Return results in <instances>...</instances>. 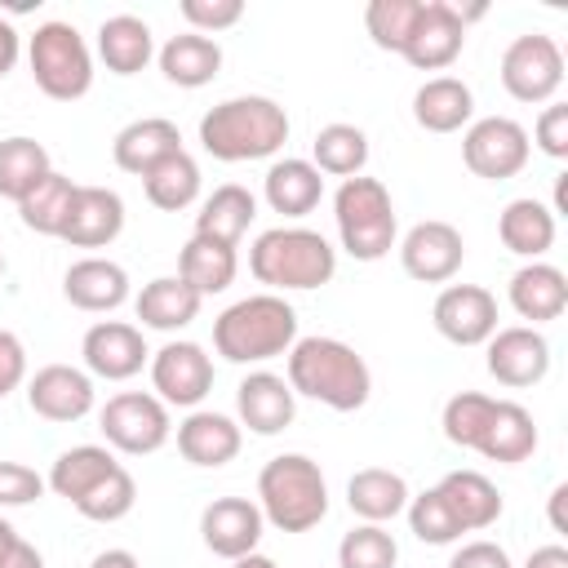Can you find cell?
Listing matches in <instances>:
<instances>
[{
    "mask_svg": "<svg viewBox=\"0 0 568 568\" xmlns=\"http://www.w3.org/2000/svg\"><path fill=\"white\" fill-rule=\"evenodd\" d=\"M18 53H22V40H18V31H13V22H4L0 18V80L13 71V62H18Z\"/></svg>",
    "mask_w": 568,
    "mask_h": 568,
    "instance_id": "816d5d0a",
    "label": "cell"
},
{
    "mask_svg": "<svg viewBox=\"0 0 568 568\" xmlns=\"http://www.w3.org/2000/svg\"><path fill=\"white\" fill-rule=\"evenodd\" d=\"M133 501H138V484H133V475H129L124 466H115L106 479H98V484L75 501V510H80L84 519H93V524H115V519H124V515L133 510Z\"/></svg>",
    "mask_w": 568,
    "mask_h": 568,
    "instance_id": "60d3db41",
    "label": "cell"
},
{
    "mask_svg": "<svg viewBox=\"0 0 568 568\" xmlns=\"http://www.w3.org/2000/svg\"><path fill=\"white\" fill-rule=\"evenodd\" d=\"M27 62H31L40 93L53 102H75L93 84L89 44L71 22H40L31 44H27Z\"/></svg>",
    "mask_w": 568,
    "mask_h": 568,
    "instance_id": "52a82bcc",
    "label": "cell"
},
{
    "mask_svg": "<svg viewBox=\"0 0 568 568\" xmlns=\"http://www.w3.org/2000/svg\"><path fill=\"white\" fill-rule=\"evenodd\" d=\"M346 506L364 524H386L408 506V484H404V475H395L386 466H364L346 484Z\"/></svg>",
    "mask_w": 568,
    "mask_h": 568,
    "instance_id": "1f68e13d",
    "label": "cell"
},
{
    "mask_svg": "<svg viewBox=\"0 0 568 568\" xmlns=\"http://www.w3.org/2000/svg\"><path fill=\"white\" fill-rule=\"evenodd\" d=\"M488 373L519 390V386H537L546 373H550V342L528 328V324H515V328H497L488 337Z\"/></svg>",
    "mask_w": 568,
    "mask_h": 568,
    "instance_id": "9a60e30c",
    "label": "cell"
},
{
    "mask_svg": "<svg viewBox=\"0 0 568 568\" xmlns=\"http://www.w3.org/2000/svg\"><path fill=\"white\" fill-rule=\"evenodd\" d=\"M62 293L75 311H115L129 302V271L106 257H80L67 266Z\"/></svg>",
    "mask_w": 568,
    "mask_h": 568,
    "instance_id": "44dd1931",
    "label": "cell"
},
{
    "mask_svg": "<svg viewBox=\"0 0 568 568\" xmlns=\"http://www.w3.org/2000/svg\"><path fill=\"white\" fill-rule=\"evenodd\" d=\"M200 142L213 160L240 164V160H266L288 142V115L275 98L248 93L226 98L200 120Z\"/></svg>",
    "mask_w": 568,
    "mask_h": 568,
    "instance_id": "7a4b0ae2",
    "label": "cell"
},
{
    "mask_svg": "<svg viewBox=\"0 0 568 568\" xmlns=\"http://www.w3.org/2000/svg\"><path fill=\"white\" fill-rule=\"evenodd\" d=\"M160 71L178 89H200L222 71V49L200 31H182L160 49Z\"/></svg>",
    "mask_w": 568,
    "mask_h": 568,
    "instance_id": "d6a6232c",
    "label": "cell"
},
{
    "mask_svg": "<svg viewBox=\"0 0 568 568\" xmlns=\"http://www.w3.org/2000/svg\"><path fill=\"white\" fill-rule=\"evenodd\" d=\"M462 257H466L462 231H457L453 222H439V217L417 222V226L404 235V244H399L404 271H408L413 280H422V284H444V280H453V275L462 271Z\"/></svg>",
    "mask_w": 568,
    "mask_h": 568,
    "instance_id": "5bb4252c",
    "label": "cell"
},
{
    "mask_svg": "<svg viewBox=\"0 0 568 568\" xmlns=\"http://www.w3.org/2000/svg\"><path fill=\"white\" fill-rule=\"evenodd\" d=\"M53 173L49 151L36 138H4L0 142V195L4 200H22L27 191H36L44 178Z\"/></svg>",
    "mask_w": 568,
    "mask_h": 568,
    "instance_id": "74e56055",
    "label": "cell"
},
{
    "mask_svg": "<svg viewBox=\"0 0 568 568\" xmlns=\"http://www.w3.org/2000/svg\"><path fill=\"white\" fill-rule=\"evenodd\" d=\"M293 342H297V311L280 293L240 297L213 320V346L226 364H262L288 355Z\"/></svg>",
    "mask_w": 568,
    "mask_h": 568,
    "instance_id": "3957f363",
    "label": "cell"
},
{
    "mask_svg": "<svg viewBox=\"0 0 568 568\" xmlns=\"http://www.w3.org/2000/svg\"><path fill=\"white\" fill-rule=\"evenodd\" d=\"M120 462L111 457V448H98V444H75V448H67L58 462H53V470H49V488L58 493V497H67L71 506L98 484V479H106L111 470H115Z\"/></svg>",
    "mask_w": 568,
    "mask_h": 568,
    "instance_id": "d590c367",
    "label": "cell"
},
{
    "mask_svg": "<svg viewBox=\"0 0 568 568\" xmlns=\"http://www.w3.org/2000/svg\"><path fill=\"white\" fill-rule=\"evenodd\" d=\"M248 271L271 288H320L337 271V253L320 231L271 226L248 248Z\"/></svg>",
    "mask_w": 568,
    "mask_h": 568,
    "instance_id": "5b68a950",
    "label": "cell"
},
{
    "mask_svg": "<svg viewBox=\"0 0 568 568\" xmlns=\"http://www.w3.org/2000/svg\"><path fill=\"white\" fill-rule=\"evenodd\" d=\"M262 510L257 501L248 497H217L204 506L200 515V532H204V546L217 555V559H240V555H253L257 541H262Z\"/></svg>",
    "mask_w": 568,
    "mask_h": 568,
    "instance_id": "e0dca14e",
    "label": "cell"
},
{
    "mask_svg": "<svg viewBox=\"0 0 568 568\" xmlns=\"http://www.w3.org/2000/svg\"><path fill=\"white\" fill-rule=\"evenodd\" d=\"M493 395H479V390H462V395H453L448 404H444V435H448V444H457V448H475L479 444V435H484V426H488V417H493Z\"/></svg>",
    "mask_w": 568,
    "mask_h": 568,
    "instance_id": "7bdbcfd3",
    "label": "cell"
},
{
    "mask_svg": "<svg viewBox=\"0 0 568 568\" xmlns=\"http://www.w3.org/2000/svg\"><path fill=\"white\" fill-rule=\"evenodd\" d=\"M288 386L293 395L320 399L333 413H355L368 404L373 377L355 346L337 337H297L288 346Z\"/></svg>",
    "mask_w": 568,
    "mask_h": 568,
    "instance_id": "6da1fadb",
    "label": "cell"
},
{
    "mask_svg": "<svg viewBox=\"0 0 568 568\" xmlns=\"http://www.w3.org/2000/svg\"><path fill=\"white\" fill-rule=\"evenodd\" d=\"M537 448V426H532V413L515 399H497L493 404V417L475 444V453H484L488 462H501V466H515V462H528Z\"/></svg>",
    "mask_w": 568,
    "mask_h": 568,
    "instance_id": "603a6c76",
    "label": "cell"
},
{
    "mask_svg": "<svg viewBox=\"0 0 568 568\" xmlns=\"http://www.w3.org/2000/svg\"><path fill=\"white\" fill-rule=\"evenodd\" d=\"M0 275H4V253H0Z\"/></svg>",
    "mask_w": 568,
    "mask_h": 568,
    "instance_id": "680465c9",
    "label": "cell"
},
{
    "mask_svg": "<svg viewBox=\"0 0 568 568\" xmlns=\"http://www.w3.org/2000/svg\"><path fill=\"white\" fill-rule=\"evenodd\" d=\"M404 510H408V528H413V537L426 541V546H448V541L462 537V524L453 519V510L444 506V497H439L435 488L408 497Z\"/></svg>",
    "mask_w": 568,
    "mask_h": 568,
    "instance_id": "ee69618b",
    "label": "cell"
},
{
    "mask_svg": "<svg viewBox=\"0 0 568 568\" xmlns=\"http://www.w3.org/2000/svg\"><path fill=\"white\" fill-rule=\"evenodd\" d=\"M430 320L453 346H484L497 333V297L479 284H448L435 297Z\"/></svg>",
    "mask_w": 568,
    "mask_h": 568,
    "instance_id": "7c38bea8",
    "label": "cell"
},
{
    "mask_svg": "<svg viewBox=\"0 0 568 568\" xmlns=\"http://www.w3.org/2000/svg\"><path fill=\"white\" fill-rule=\"evenodd\" d=\"M333 217L342 248L355 262H377L395 248V204L377 178H346L333 195Z\"/></svg>",
    "mask_w": 568,
    "mask_h": 568,
    "instance_id": "8992f818",
    "label": "cell"
},
{
    "mask_svg": "<svg viewBox=\"0 0 568 568\" xmlns=\"http://www.w3.org/2000/svg\"><path fill=\"white\" fill-rule=\"evenodd\" d=\"M235 271H240V257L231 244H217V240H204V235H191L178 253V275L200 293V297H213V293H226L235 284Z\"/></svg>",
    "mask_w": 568,
    "mask_h": 568,
    "instance_id": "4dcf8cb0",
    "label": "cell"
},
{
    "mask_svg": "<svg viewBox=\"0 0 568 568\" xmlns=\"http://www.w3.org/2000/svg\"><path fill=\"white\" fill-rule=\"evenodd\" d=\"M200 293L182 280V275H160V280H151V284H142V293H138V320L146 324V328H160V333H178V328H186L195 315H200Z\"/></svg>",
    "mask_w": 568,
    "mask_h": 568,
    "instance_id": "83f0119b",
    "label": "cell"
},
{
    "mask_svg": "<svg viewBox=\"0 0 568 568\" xmlns=\"http://www.w3.org/2000/svg\"><path fill=\"white\" fill-rule=\"evenodd\" d=\"M564 497H568V488L559 484V488L550 493V524H555V532H564Z\"/></svg>",
    "mask_w": 568,
    "mask_h": 568,
    "instance_id": "9f6ffc18",
    "label": "cell"
},
{
    "mask_svg": "<svg viewBox=\"0 0 568 568\" xmlns=\"http://www.w3.org/2000/svg\"><path fill=\"white\" fill-rule=\"evenodd\" d=\"M151 386L160 390V404L195 408L213 390V359L200 342H169L151 355Z\"/></svg>",
    "mask_w": 568,
    "mask_h": 568,
    "instance_id": "8fae6325",
    "label": "cell"
},
{
    "mask_svg": "<svg viewBox=\"0 0 568 568\" xmlns=\"http://www.w3.org/2000/svg\"><path fill=\"white\" fill-rule=\"evenodd\" d=\"M510 306L532 320V324H546V320H559L564 306H568V280L559 266L550 262H528L510 275Z\"/></svg>",
    "mask_w": 568,
    "mask_h": 568,
    "instance_id": "cb8c5ba5",
    "label": "cell"
},
{
    "mask_svg": "<svg viewBox=\"0 0 568 568\" xmlns=\"http://www.w3.org/2000/svg\"><path fill=\"white\" fill-rule=\"evenodd\" d=\"M448 568H510V555H506L497 541H466V546L448 559Z\"/></svg>",
    "mask_w": 568,
    "mask_h": 568,
    "instance_id": "f907efd6",
    "label": "cell"
},
{
    "mask_svg": "<svg viewBox=\"0 0 568 568\" xmlns=\"http://www.w3.org/2000/svg\"><path fill=\"white\" fill-rule=\"evenodd\" d=\"M501 84L515 102H550L564 84V53L550 36H515L501 53Z\"/></svg>",
    "mask_w": 568,
    "mask_h": 568,
    "instance_id": "9c48e42d",
    "label": "cell"
},
{
    "mask_svg": "<svg viewBox=\"0 0 568 568\" xmlns=\"http://www.w3.org/2000/svg\"><path fill=\"white\" fill-rule=\"evenodd\" d=\"M399 546L382 524H359L337 546V568H395Z\"/></svg>",
    "mask_w": 568,
    "mask_h": 568,
    "instance_id": "b9f144b4",
    "label": "cell"
},
{
    "mask_svg": "<svg viewBox=\"0 0 568 568\" xmlns=\"http://www.w3.org/2000/svg\"><path fill=\"white\" fill-rule=\"evenodd\" d=\"M257 510L280 532H311L328 515L324 470L302 453H280L257 475Z\"/></svg>",
    "mask_w": 568,
    "mask_h": 568,
    "instance_id": "277c9868",
    "label": "cell"
},
{
    "mask_svg": "<svg viewBox=\"0 0 568 568\" xmlns=\"http://www.w3.org/2000/svg\"><path fill=\"white\" fill-rule=\"evenodd\" d=\"M532 138H537V146H541L550 160H568V106H564V102H550V106L537 115Z\"/></svg>",
    "mask_w": 568,
    "mask_h": 568,
    "instance_id": "c3c4849f",
    "label": "cell"
},
{
    "mask_svg": "<svg viewBox=\"0 0 568 568\" xmlns=\"http://www.w3.org/2000/svg\"><path fill=\"white\" fill-rule=\"evenodd\" d=\"M178 453L191 466H226L240 453V426L226 413H204L195 408L178 426Z\"/></svg>",
    "mask_w": 568,
    "mask_h": 568,
    "instance_id": "4316f807",
    "label": "cell"
},
{
    "mask_svg": "<svg viewBox=\"0 0 568 568\" xmlns=\"http://www.w3.org/2000/svg\"><path fill=\"white\" fill-rule=\"evenodd\" d=\"M142 191L155 209L178 213V209L195 204V195H200V164L186 151H173L169 160H160L155 169L142 173Z\"/></svg>",
    "mask_w": 568,
    "mask_h": 568,
    "instance_id": "8d00e7d4",
    "label": "cell"
},
{
    "mask_svg": "<svg viewBox=\"0 0 568 568\" xmlns=\"http://www.w3.org/2000/svg\"><path fill=\"white\" fill-rule=\"evenodd\" d=\"M435 493L444 497V506L453 510V519L462 524V532H479V528L497 524V515H501V493L479 470H448L435 484Z\"/></svg>",
    "mask_w": 568,
    "mask_h": 568,
    "instance_id": "d4e9b609",
    "label": "cell"
},
{
    "mask_svg": "<svg viewBox=\"0 0 568 568\" xmlns=\"http://www.w3.org/2000/svg\"><path fill=\"white\" fill-rule=\"evenodd\" d=\"M417 9H422V0H373V4L364 9V27H368L373 44L399 53L404 40H408V31H413Z\"/></svg>",
    "mask_w": 568,
    "mask_h": 568,
    "instance_id": "f6af8a7d",
    "label": "cell"
},
{
    "mask_svg": "<svg viewBox=\"0 0 568 568\" xmlns=\"http://www.w3.org/2000/svg\"><path fill=\"white\" fill-rule=\"evenodd\" d=\"M231 564H235V568H275V559H266V555H257V550H253V555H240V559H231Z\"/></svg>",
    "mask_w": 568,
    "mask_h": 568,
    "instance_id": "6f0895ef",
    "label": "cell"
},
{
    "mask_svg": "<svg viewBox=\"0 0 568 568\" xmlns=\"http://www.w3.org/2000/svg\"><path fill=\"white\" fill-rule=\"evenodd\" d=\"M528 129L510 115H484L466 129L462 138V160L475 178H488V182H506L515 178L524 164H528Z\"/></svg>",
    "mask_w": 568,
    "mask_h": 568,
    "instance_id": "30bf717a",
    "label": "cell"
},
{
    "mask_svg": "<svg viewBox=\"0 0 568 568\" xmlns=\"http://www.w3.org/2000/svg\"><path fill=\"white\" fill-rule=\"evenodd\" d=\"M182 18H186L200 36H209V31L235 27V22L244 18V4H240V0H182Z\"/></svg>",
    "mask_w": 568,
    "mask_h": 568,
    "instance_id": "bcb514c9",
    "label": "cell"
},
{
    "mask_svg": "<svg viewBox=\"0 0 568 568\" xmlns=\"http://www.w3.org/2000/svg\"><path fill=\"white\" fill-rule=\"evenodd\" d=\"M22 377H27V351L9 328H0V399L9 390H18Z\"/></svg>",
    "mask_w": 568,
    "mask_h": 568,
    "instance_id": "681fc988",
    "label": "cell"
},
{
    "mask_svg": "<svg viewBox=\"0 0 568 568\" xmlns=\"http://www.w3.org/2000/svg\"><path fill=\"white\" fill-rule=\"evenodd\" d=\"M102 435L111 448L129 453V457H142V453H155L169 444V408L160 404V395H146V390H120L102 404V417H98Z\"/></svg>",
    "mask_w": 568,
    "mask_h": 568,
    "instance_id": "ba28073f",
    "label": "cell"
},
{
    "mask_svg": "<svg viewBox=\"0 0 568 568\" xmlns=\"http://www.w3.org/2000/svg\"><path fill=\"white\" fill-rule=\"evenodd\" d=\"M124 231V200L106 186H75L67 226L58 240H67L71 248H102Z\"/></svg>",
    "mask_w": 568,
    "mask_h": 568,
    "instance_id": "d6986e66",
    "label": "cell"
},
{
    "mask_svg": "<svg viewBox=\"0 0 568 568\" xmlns=\"http://www.w3.org/2000/svg\"><path fill=\"white\" fill-rule=\"evenodd\" d=\"M40 493H44V479H40L31 466H22V462H0V510L27 506V501H36Z\"/></svg>",
    "mask_w": 568,
    "mask_h": 568,
    "instance_id": "7dc6e473",
    "label": "cell"
},
{
    "mask_svg": "<svg viewBox=\"0 0 568 568\" xmlns=\"http://www.w3.org/2000/svg\"><path fill=\"white\" fill-rule=\"evenodd\" d=\"M253 217H257V200H253V191L240 186V182H226V186H217V191L200 204V213H195V235L235 248Z\"/></svg>",
    "mask_w": 568,
    "mask_h": 568,
    "instance_id": "f546056e",
    "label": "cell"
},
{
    "mask_svg": "<svg viewBox=\"0 0 568 568\" xmlns=\"http://www.w3.org/2000/svg\"><path fill=\"white\" fill-rule=\"evenodd\" d=\"M71 200H75V182L67 173H49L36 191H27L18 200L22 226L27 231H40V235H62L67 213H71Z\"/></svg>",
    "mask_w": 568,
    "mask_h": 568,
    "instance_id": "ab89813d",
    "label": "cell"
},
{
    "mask_svg": "<svg viewBox=\"0 0 568 568\" xmlns=\"http://www.w3.org/2000/svg\"><path fill=\"white\" fill-rule=\"evenodd\" d=\"M497 235H501V244H506L510 253L537 262V257L555 244V213H550L541 200L519 195V200H510V204L501 209V217H497Z\"/></svg>",
    "mask_w": 568,
    "mask_h": 568,
    "instance_id": "836d02e7",
    "label": "cell"
},
{
    "mask_svg": "<svg viewBox=\"0 0 568 568\" xmlns=\"http://www.w3.org/2000/svg\"><path fill=\"white\" fill-rule=\"evenodd\" d=\"M89 568H138V559H133L129 550H102Z\"/></svg>",
    "mask_w": 568,
    "mask_h": 568,
    "instance_id": "db71d44e",
    "label": "cell"
},
{
    "mask_svg": "<svg viewBox=\"0 0 568 568\" xmlns=\"http://www.w3.org/2000/svg\"><path fill=\"white\" fill-rule=\"evenodd\" d=\"M235 408H240V422H244L253 435H280V430L293 422V413H297V395H293V386H288L280 373L257 368V373H248V377L240 382Z\"/></svg>",
    "mask_w": 568,
    "mask_h": 568,
    "instance_id": "ffe728a7",
    "label": "cell"
},
{
    "mask_svg": "<svg viewBox=\"0 0 568 568\" xmlns=\"http://www.w3.org/2000/svg\"><path fill=\"white\" fill-rule=\"evenodd\" d=\"M27 404L44 422H80L93 408V382L71 364H44L27 382Z\"/></svg>",
    "mask_w": 568,
    "mask_h": 568,
    "instance_id": "ac0fdd59",
    "label": "cell"
},
{
    "mask_svg": "<svg viewBox=\"0 0 568 568\" xmlns=\"http://www.w3.org/2000/svg\"><path fill=\"white\" fill-rule=\"evenodd\" d=\"M98 53H102L106 71L133 75V71H142V67L151 62V53H155L151 27H146L142 18H133V13H115V18H106V22L98 27Z\"/></svg>",
    "mask_w": 568,
    "mask_h": 568,
    "instance_id": "e575fe53",
    "label": "cell"
},
{
    "mask_svg": "<svg viewBox=\"0 0 568 568\" xmlns=\"http://www.w3.org/2000/svg\"><path fill=\"white\" fill-rule=\"evenodd\" d=\"M315 151V169L320 173H333V178H359V169L368 164V138L364 129L355 124H324L311 142Z\"/></svg>",
    "mask_w": 568,
    "mask_h": 568,
    "instance_id": "f35d334b",
    "label": "cell"
},
{
    "mask_svg": "<svg viewBox=\"0 0 568 568\" xmlns=\"http://www.w3.org/2000/svg\"><path fill=\"white\" fill-rule=\"evenodd\" d=\"M470 115H475V98L470 84L457 75H435L413 93V120L426 133H457Z\"/></svg>",
    "mask_w": 568,
    "mask_h": 568,
    "instance_id": "484cf974",
    "label": "cell"
},
{
    "mask_svg": "<svg viewBox=\"0 0 568 568\" xmlns=\"http://www.w3.org/2000/svg\"><path fill=\"white\" fill-rule=\"evenodd\" d=\"M466 44V22L462 13L448 4V0H422L417 18H413V31L404 40V58L417 67V71H444Z\"/></svg>",
    "mask_w": 568,
    "mask_h": 568,
    "instance_id": "4fadbf2b",
    "label": "cell"
},
{
    "mask_svg": "<svg viewBox=\"0 0 568 568\" xmlns=\"http://www.w3.org/2000/svg\"><path fill=\"white\" fill-rule=\"evenodd\" d=\"M173 151H182V133H178V124L164 120V115L133 120V124H124V129L115 133V142H111L115 164H120L124 173H138V178H142L146 169H155L160 160H169Z\"/></svg>",
    "mask_w": 568,
    "mask_h": 568,
    "instance_id": "7402d4cb",
    "label": "cell"
},
{
    "mask_svg": "<svg viewBox=\"0 0 568 568\" xmlns=\"http://www.w3.org/2000/svg\"><path fill=\"white\" fill-rule=\"evenodd\" d=\"M524 568H568V550L564 546H537Z\"/></svg>",
    "mask_w": 568,
    "mask_h": 568,
    "instance_id": "f5cc1de1",
    "label": "cell"
},
{
    "mask_svg": "<svg viewBox=\"0 0 568 568\" xmlns=\"http://www.w3.org/2000/svg\"><path fill=\"white\" fill-rule=\"evenodd\" d=\"M18 541H22V537H18V528H13L9 519H0V564L13 555V546H18Z\"/></svg>",
    "mask_w": 568,
    "mask_h": 568,
    "instance_id": "11a10c76",
    "label": "cell"
},
{
    "mask_svg": "<svg viewBox=\"0 0 568 568\" xmlns=\"http://www.w3.org/2000/svg\"><path fill=\"white\" fill-rule=\"evenodd\" d=\"M262 191H266V204L284 217H306L320 195H324V178L311 160H275L262 178Z\"/></svg>",
    "mask_w": 568,
    "mask_h": 568,
    "instance_id": "f1b7e54d",
    "label": "cell"
},
{
    "mask_svg": "<svg viewBox=\"0 0 568 568\" xmlns=\"http://www.w3.org/2000/svg\"><path fill=\"white\" fill-rule=\"evenodd\" d=\"M80 355H84V368L93 377H106V382H129L133 373H142L146 364V342H142V328L124 324V320H102L84 333L80 342Z\"/></svg>",
    "mask_w": 568,
    "mask_h": 568,
    "instance_id": "2e32d148",
    "label": "cell"
}]
</instances>
